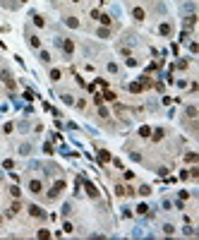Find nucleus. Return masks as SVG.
Segmentation results:
<instances>
[{"label": "nucleus", "mask_w": 199, "mask_h": 240, "mask_svg": "<svg viewBox=\"0 0 199 240\" xmlns=\"http://www.w3.org/2000/svg\"><path fill=\"white\" fill-rule=\"evenodd\" d=\"M0 79H2V82H5V84H7V87H10V89H15V87H17V84H15V79H12V74H10V72H7V70H5V72H2V74H0Z\"/></svg>", "instance_id": "1"}, {"label": "nucleus", "mask_w": 199, "mask_h": 240, "mask_svg": "<svg viewBox=\"0 0 199 240\" xmlns=\"http://www.w3.org/2000/svg\"><path fill=\"white\" fill-rule=\"evenodd\" d=\"M10 195H12V197H19L22 190H19V187H10Z\"/></svg>", "instance_id": "24"}, {"label": "nucleus", "mask_w": 199, "mask_h": 240, "mask_svg": "<svg viewBox=\"0 0 199 240\" xmlns=\"http://www.w3.org/2000/svg\"><path fill=\"white\" fill-rule=\"evenodd\" d=\"M163 135H166V132H163V130L158 127V130H154V135H151V137L156 139V142H161V139H163Z\"/></svg>", "instance_id": "15"}, {"label": "nucleus", "mask_w": 199, "mask_h": 240, "mask_svg": "<svg viewBox=\"0 0 199 240\" xmlns=\"http://www.w3.org/2000/svg\"><path fill=\"white\" fill-rule=\"evenodd\" d=\"M63 101H65V103H74V99H72L70 94H63Z\"/></svg>", "instance_id": "30"}, {"label": "nucleus", "mask_w": 199, "mask_h": 240, "mask_svg": "<svg viewBox=\"0 0 199 240\" xmlns=\"http://www.w3.org/2000/svg\"><path fill=\"white\" fill-rule=\"evenodd\" d=\"M94 101H96V106H101V103H103V96H101V94H96V96H94Z\"/></svg>", "instance_id": "32"}, {"label": "nucleus", "mask_w": 199, "mask_h": 240, "mask_svg": "<svg viewBox=\"0 0 199 240\" xmlns=\"http://www.w3.org/2000/svg\"><path fill=\"white\" fill-rule=\"evenodd\" d=\"M101 96H103V99H106V101H115V99H118V96H115V94H113V91H103V94H101Z\"/></svg>", "instance_id": "17"}, {"label": "nucleus", "mask_w": 199, "mask_h": 240, "mask_svg": "<svg viewBox=\"0 0 199 240\" xmlns=\"http://www.w3.org/2000/svg\"><path fill=\"white\" fill-rule=\"evenodd\" d=\"M130 91H132V94H139V91H142V82H132V84H130Z\"/></svg>", "instance_id": "12"}, {"label": "nucleus", "mask_w": 199, "mask_h": 240, "mask_svg": "<svg viewBox=\"0 0 199 240\" xmlns=\"http://www.w3.org/2000/svg\"><path fill=\"white\" fill-rule=\"evenodd\" d=\"M132 17H134V19H137V22H142V19L146 17V12H144L142 7H134V10H132Z\"/></svg>", "instance_id": "4"}, {"label": "nucleus", "mask_w": 199, "mask_h": 240, "mask_svg": "<svg viewBox=\"0 0 199 240\" xmlns=\"http://www.w3.org/2000/svg\"><path fill=\"white\" fill-rule=\"evenodd\" d=\"M146 211H149V206H146V204H139V206H137V214H146Z\"/></svg>", "instance_id": "26"}, {"label": "nucleus", "mask_w": 199, "mask_h": 240, "mask_svg": "<svg viewBox=\"0 0 199 240\" xmlns=\"http://www.w3.org/2000/svg\"><path fill=\"white\" fill-rule=\"evenodd\" d=\"M19 209H22V204H19V202H15V204L10 206V214H17V211H19Z\"/></svg>", "instance_id": "23"}, {"label": "nucleus", "mask_w": 199, "mask_h": 240, "mask_svg": "<svg viewBox=\"0 0 199 240\" xmlns=\"http://www.w3.org/2000/svg\"><path fill=\"white\" fill-rule=\"evenodd\" d=\"M137 192H139L142 197H146V195H151V187H149V185H142V187H139Z\"/></svg>", "instance_id": "14"}, {"label": "nucleus", "mask_w": 199, "mask_h": 240, "mask_svg": "<svg viewBox=\"0 0 199 240\" xmlns=\"http://www.w3.org/2000/svg\"><path fill=\"white\" fill-rule=\"evenodd\" d=\"M170 31H173V27H170L168 22H163V24L158 27V34H161V36H170Z\"/></svg>", "instance_id": "3"}, {"label": "nucleus", "mask_w": 199, "mask_h": 240, "mask_svg": "<svg viewBox=\"0 0 199 240\" xmlns=\"http://www.w3.org/2000/svg\"><path fill=\"white\" fill-rule=\"evenodd\" d=\"M34 24H36V27H43V24H46V19H43L41 15H36V17H34Z\"/></svg>", "instance_id": "19"}, {"label": "nucleus", "mask_w": 199, "mask_h": 240, "mask_svg": "<svg viewBox=\"0 0 199 240\" xmlns=\"http://www.w3.org/2000/svg\"><path fill=\"white\" fill-rule=\"evenodd\" d=\"M149 135H151V127L142 125V127H139V137H149Z\"/></svg>", "instance_id": "13"}, {"label": "nucleus", "mask_w": 199, "mask_h": 240, "mask_svg": "<svg viewBox=\"0 0 199 240\" xmlns=\"http://www.w3.org/2000/svg\"><path fill=\"white\" fill-rule=\"evenodd\" d=\"M115 195H118V197H122V195H125V187H122V185H118V187H115Z\"/></svg>", "instance_id": "29"}, {"label": "nucleus", "mask_w": 199, "mask_h": 240, "mask_svg": "<svg viewBox=\"0 0 199 240\" xmlns=\"http://www.w3.org/2000/svg\"><path fill=\"white\" fill-rule=\"evenodd\" d=\"M96 19H99L101 24H103V27H108V24H110V22H113V19H110V17H108V15H99V17H96Z\"/></svg>", "instance_id": "11"}, {"label": "nucleus", "mask_w": 199, "mask_h": 240, "mask_svg": "<svg viewBox=\"0 0 199 240\" xmlns=\"http://www.w3.org/2000/svg\"><path fill=\"white\" fill-rule=\"evenodd\" d=\"M60 77H63V72H60V70H51V79H53V82H58Z\"/></svg>", "instance_id": "16"}, {"label": "nucleus", "mask_w": 199, "mask_h": 240, "mask_svg": "<svg viewBox=\"0 0 199 240\" xmlns=\"http://www.w3.org/2000/svg\"><path fill=\"white\" fill-rule=\"evenodd\" d=\"M163 233H166V235H173V233H175V228H173L170 223H166V226H163Z\"/></svg>", "instance_id": "22"}, {"label": "nucleus", "mask_w": 199, "mask_h": 240, "mask_svg": "<svg viewBox=\"0 0 199 240\" xmlns=\"http://www.w3.org/2000/svg\"><path fill=\"white\" fill-rule=\"evenodd\" d=\"M108 36H110L108 29H99V38H108Z\"/></svg>", "instance_id": "25"}, {"label": "nucleus", "mask_w": 199, "mask_h": 240, "mask_svg": "<svg viewBox=\"0 0 199 240\" xmlns=\"http://www.w3.org/2000/svg\"><path fill=\"white\" fill-rule=\"evenodd\" d=\"M187 118H197V106H190L187 108Z\"/></svg>", "instance_id": "21"}, {"label": "nucleus", "mask_w": 199, "mask_h": 240, "mask_svg": "<svg viewBox=\"0 0 199 240\" xmlns=\"http://www.w3.org/2000/svg\"><path fill=\"white\" fill-rule=\"evenodd\" d=\"M84 187H86V195H89V197H99V192H96V187H94L91 182H84Z\"/></svg>", "instance_id": "7"}, {"label": "nucleus", "mask_w": 199, "mask_h": 240, "mask_svg": "<svg viewBox=\"0 0 199 240\" xmlns=\"http://www.w3.org/2000/svg\"><path fill=\"white\" fill-rule=\"evenodd\" d=\"M194 24H197V15H187V17H185V27H187V29H192Z\"/></svg>", "instance_id": "6"}, {"label": "nucleus", "mask_w": 199, "mask_h": 240, "mask_svg": "<svg viewBox=\"0 0 199 240\" xmlns=\"http://www.w3.org/2000/svg\"><path fill=\"white\" fill-rule=\"evenodd\" d=\"M38 58H41L43 63H51V53H48V51H41V55H38Z\"/></svg>", "instance_id": "20"}, {"label": "nucleus", "mask_w": 199, "mask_h": 240, "mask_svg": "<svg viewBox=\"0 0 199 240\" xmlns=\"http://www.w3.org/2000/svg\"><path fill=\"white\" fill-rule=\"evenodd\" d=\"M99 161H101V163H108V161H110V154H108L106 149H103V151H99Z\"/></svg>", "instance_id": "8"}, {"label": "nucleus", "mask_w": 199, "mask_h": 240, "mask_svg": "<svg viewBox=\"0 0 199 240\" xmlns=\"http://www.w3.org/2000/svg\"><path fill=\"white\" fill-rule=\"evenodd\" d=\"M72 2H79V0H72Z\"/></svg>", "instance_id": "33"}, {"label": "nucleus", "mask_w": 199, "mask_h": 240, "mask_svg": "<svg viewBox=\"0 0 199 240\" xmlns=\"http://www.w3.org/2000/svg\"><path fill=\"white\" fill-rule=\"evenodd\" d=\"M65 24H67V27H72V29H77V27H79L77 17H67V19H65Z\"/></svg>", "instance_id": "10"}, {"label": "nucleus", "mask_w": 199, "mask_h": 240, "mask_svg": "<svg viewBox=\"0 0 199 240\" xmlns=\"http://www.w3.org/2000/svg\"><path fill=\"white\" fill-rule=\"evenodd\" d=\"M63 51H65L67 55H72V51H74V43H72L70 38H65V41H63Z\"/></svg>", "instance_id": "5"}, {"label": "nucleus", "mask_w": 199, "mask_h": 240, "mask_svg": "<svg viewBox=\"0 0 199 240\" xmlns=\"http://www.w3.org/2000/svg\"><path fill=\"white\" fill-rule=\"evenodd\" d=\"M63 231H65V233H72L74 228H72V223H67V221H65V223H63Z\"/></svg>", "instance_id": "27"}, {"label": "nucleus", "mask_w": 199, "mask_h": 240, "mask_svg": "<svg viewBox=\"0 0 199 240\" xmlns=\"http://www.w3.org/2000/svg\"><path fill=\"white\" fill-rule=\"evenodd\" d=\"M29 190H31L34 195H41V190H43V185H41V180H31V182H29Z\"/></svg>", "instance_id": "2"}, {"label": "nucleus", "mask_w": 199, "mask_h": 240, "mask_svg": "<svg viewBox=\"0 0 199 240\" xmlns=\"http://www.w3.org/2000/svg\"><path fill=\"white\" fill-rule=\"evenodd\" d=\"M29 214H31V216H43L41 206H36V204H31V206H29Z\"/></svg>", "instance_id": "9"}, {"label": "nucleus", "mask_w": 199, "mask_h": 240, "mask_svg": "<svg viewBox=\"0 0 199 240\" xmlns=\"http://www.w3.org/2000/svg\"><path fill=\"white\" fill-rule=\"evenodd\" d=\"M190 173V178H199V168H192V171H187Z\"/></svg>", "instance_id": "31"}, {"label": "nucleus", "mask_w": 199, "mask_h": 240, "mask_svg": "<svg viewBox=\"0 0 199 240\" xmlns=\"http://www.w3.org/2000/svg\"><path fill=\"white\" fill-rule=\"evenodd\" d=\"M185 159H187V161H190V163H197V154H187V156H185Z\"/></svg>", "instance_id": "28"}, {"label": "nucleus", "mask_w": 199, "mask_h": 240, "mask_svg": "<svg viewBox=\"0 0 199 240\" xmlns=\"http://www.w3.org/2000/svg\"><path fill=\"white\" fill-rule=\"evenodd\" d=\"M29 43H31L34 48H38V46H41V38H38V36H29Z\"/></svg>", "instance_id": "18"}]
</instances>
